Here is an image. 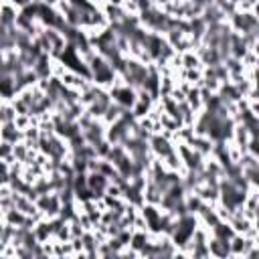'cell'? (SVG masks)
I'll return each instance as SVG.
<instances>
[{
  "instance_id": "obj_1",
  "label": "cell",
  "mask_w": 259,
  "mask_h": 259,
  "mask_svg": "<svg viewBox=\"0 0 259 259\" xmlns=\"http://www.w3.org/2000/svg\"><path fill=\"white\" fill-rule=\"evenodd\" d=\"M89 65V71H91V81L99 87H106L110 89L118 77V71L114 69V65L99 53H95V57L87 63Z\"/></svg>"
},
{
  "instance_id": "obj_2",
  "label": "cell",
  "mask_w": 259,
  "mask_h": 259,
  "mask_svg": "<svg viewBox=\"0 0 259 259\" xmlns=\"http://www.w3.org/2000/svg\"><path fill=\"white\" fill-rule=\"evenodd\" d=\"M110 93H112L114 101L124 110H132L138 101V91L132 85H114V87H110Z\"/></svg>"
},
{
  "instance_id": "obj_3",
  "label": "cell",
  "mask_w": 259,
  "mask_h": 259,
  "mask_svg": "<svg viewBox=\"0 0 259 259\" xmlns=\"http://www.w3.org/2000/svg\"><path fill=\"white\" fill-rule=\"evenodd\" d=\"M150 150H152V154L156 158H166L168 154H172L176 150V144L170 138H166L164 134H152V138H150Z\"/></svg>"
},
{
  "instance_id": "obj_4",
  "label": "cell",
  "mask_w": 259,
  "mask_h": 259,
  "mask_svg": "<svg viewBox=\"0 0 259 259\" xmlns=\"http://www.w3.org/2000/svg\"><path fill=\"white\" fill-rule=\"evenodd\" d=\"M21 9L15 7L13 3H3L0 5V25L3 27H17Z\"/></svg>"
},
{
  "instance_id": "obj_5",
  "label": "cell",
  "mask_w": 259,
  "mask_h": 259,
  "mask_svg": "<svg viewBox=\"0 0 259 259\" xmlns=\"http://www.w3.org/2000/svg\"><path fill=\"white\" fill-rule=\"evenodd\" d=\"M0 140H9L13 144H19L25 140V132L17 128L15 122H7V124H0Z\"/></svg>"
},
{
  "instance_id": "obj_6",
  "label": "cell",
  "mask_w": 259,
  "mask_h": 259,
  "mask_svg": "<svg viewBox=\"0 0 259 259\" xmlns=\"http://www.w3.org/2000/svg\"><path fill=\"white\" fill-rule=\"evenodd\" d=\"M243 152H249V142H251V132L245 124H235V130H233V138H231Z\"/></svg>"
},
{
  "instance_id": "obj_7",
  "label": "cell",
  "mask_w": 259,
  "mask_h": 259,
  "mask_svg": "<svg viewBox=\"0 0 259 259\" xmlns=\"http://www.w3.org/2000/svg\"><path fill=\"white\" fill-rule=\"evenodd\" d=\"M192 192H196L206 204H215V202H219V186H213V184H198Z\"/></svg>"
},
{
  "instance_id": "obj_8",
  "label": "cell",
  "mask_w": 259,
  "mask_h": 259,
  "mask_svg": "<svg viewBox=\"0 0 259 259\" xmlns=\"http://www.w3.org/2000/svg\"><path fill=\"white\" fill-rule=\"evenodd\" d=\"M209 251H211V257H231V247H229V241H223L219 237H211L209 241Z\"/></svg>"
},
{
  "instance_id": "obj_9",
  "label": "cell",
  "mask_w": 259,
  "mask_h": 259,
  "mask_svg": "<svg viewBox=\"0 0 259 259\" xmlns=\"http://www.w3.org/2000/svg\"><path fill=\"white\" fill-rule=\"evenodd\" d=\"M186 103H188V106H190L196 114H200V112L204 110V101H202V95H200V87H198V85H192V87L188 89V93H186Z\"/></svg>"
},
{
  "instance_id": "obj_10",
  "label": "cell",
  "mask_w": 259,
  "mask_h": 259,
  "mask_svg": "<svg viewBox=\"0 0 259 259\" xmlns=\"http://www.w3.org/2000/svg\"><path fill=\"white\" fill-rule=\"evenodd\" d=\"M19 116L17 108L13 106V101L7 99H0V124H7V122H15Z\"/></svg>"
},
{
  "instance_id": "obj_11",
  "label": "cell",
  "mask_w": 259,
  "mask_h": 259,
  "mask_svg": "<svg viewBox=\"0 0 259 259\" xmlns=\"http://www.w3.org/2000/svg\"><path fill=\"white\" fill-rule=\"evenodd\" d=\"M211 233H213V237H219V239H223V241H231V237L235 235V229L231 227L229 221H221L219 225H215V227L211 229Z\"/></svg>"
},
{
  "instance_id": "obj_12",
  "label": "cell",
  "mask_w": 259,
  "mask_h": 259,
  "mask_svg": "<svg viewBox=\"0 0 259 259\" xmlns=\"http://www.w3.org/2000/svg\"><path fill=\"white\" fill-rule=\"evenodd\" d=\"M180 57H182V67L184 69H196V67H204L202 65V61H200V57H198V53L194 49H190V51H184V53H180Z\"/></svg>"
},
{
  "instance_id": "obj_13",
  "label": "cell",
  "mask_w": 259,
  "mask_h": 259,
  "mask_svg": "<svg viewBox=\"0 0 259 259\" xmlns=\"http://www.w3.org/2000/svg\"><path fill=\"white\" fill-rule=\"evenodd\" d=\"M124 112H126V110H124V108H120V106H118V103L114 101V103H112V106L108 108L106 116H103V118H101V122H103V124H106V126H112V124H116V122H118V120H120V118L124 116Z\"/></svg>"
},
{
  "instance_id": "obj_14",
  "label": "cell",
  "mask_w": 259,
  "mask_h": 259,
  "mask_svg": "<svg viewBox=\"0 0 259 259\" xmlns=\"http://www.w3.org/2000/svg\"><path fill=\"white\" fill-rule=\"evenodd\" d=\"M184 202H186L188 213H192V215H198V213H200V209L204 206V200H202L196 192H188V194H186V198H184Z\"/></svg>"
},
{
  "instance_id": "obj_15",
  "label": "cell",
  "mask_w": 259,
  "mask_h": 259,
  "mask_svg": "<svg viewBox=\"0 0 259 259\" xmlns=\"http://www.w3.org/2000/svg\"><path fill=\"white\" fill-rule=\"evenodd\" d=\"M148 243H150V231H138V229H134V235H132L130 245H132L134 249L142 251V247H146Z\"/></svg>"
},
{
  "instance_id": "obj_16",
  "label": "cell",
  "mask_w": 259,
  "mask_h": 259,
  "mask_svg": "<svg viewBox=\"0 0 259 259\" xmlns=\"http://www.w3.org/2000/svg\"><path fill=\"white\" fill-rule=\"evenodd\" d=\"M29 154H31V148L27 146V142L23 140V142H19V144H15V158L19 160V162H27L29 160Z\"/></svg>"
},
{
  "instance_id": "obj_17",
  "label": "cell",
  "mask_w": 259,
  "mask_h": 259,
  "mask_svg": "<svg viewBox=\"0 0 259 259\" xmlns=\"http://www.w3.org/2000/svg\"><path fill=\"white\" fill-rule=\"evenodd\" d=\"M112 142L108 138H103L101 142L95 144V152H97V158H108L110 156V152H112Z\"/></svg>"
},
{
  "instance_id": "obj_18",
  "label": "cell",
  "mask_w": 259,
  "mask_h": 259,
  "mask_svg": "<svg viewBox=\"0 0 259 259\" xmlns=\"http://www.w3.org/2000/svg\"><path fill=\"white\" fill-rule=\"evenodd\" d=\"M150 110H152V106L150 103H144V101H136V106L130 110L132 112V116L136 118V120H140V118H146L148 114H150Z\"/></svg>"
},
{
  "instance_id": "obj_19",
  "label": "cell",
  "mask_w": 259,
  "mask_h": 259,
  "mask_svg": "<svg viewBox=\"0 0 259 259\" xmlns=\"http://www.w3.org/2000/svg\"><path fill=\"white\" fill-rule=\"evenodd\" d=\"M122 9L126 11V15L130 17H140V7H138V0H122Z\"/></svg>"
},
{
  "instance_id": "obj_20",
  "label": "cell",
  "mask_w": 259,
  "mask_h": 259,
  "mask_svg": "<svg viewBox=\"0 0 259 259\" xmlns=\"http://www.w3.org/2000/svg\"><path fill=\"white\" fill-rule=\"evenodd\" d=\"M15 124H17V128H19V130H23V132H25L27 128H31V126H33V120H31V116H29V114H19V116H17V120H15Z\"/></svg>"
},
{
  "instance_id": "obj_21",
  "label": "cell",
  "mask_w": 259,
  "mask_h": 259,
  "mask_svg": "<svg viewBox=\"0 0 259 259\" xmlns=\"http://www.w3.org/2000/svg\"><path fill=\"white\" fill-rule=\"evenodd\" d=\"M15 154V144L9 140H0V158L3 156H13Z\"/></svg>"
},
{
  "instance_id": "obj_22",
  "label": "cell",
  "mask_w": 259,
  "mask_h": 259,
  "mask_svg": "<svg viewBox=\"0 0 259 259\" xmlns=\"http://www.w3.org/2000/svg\"><path fill=\"white\" fill-rule=\"evenodd\" d=\"M154 124H156V122H154V120H152L150 116H146V118H140V120H138V126H140L142 130L150 132V134L154 132Z\"/></svg>"
},
{
  "instance_id": "obj_23",
  "label": "cell",
  "mask_w": 259,
  "mask_h": 259,
  "mask_svg": "<svg viewBox=\"0 0 259 259\" xmlns=\"http://www.w3.org/2000/svg\"><path fill=\"white\" fill-rule=\"evenodd\" d=\"M134 229H138V231H148V221H146V217H144L142 213L136 215V219H134Z\"/></svg>"
},
{
  "instance_id": "obj_24",
  "label": "cell",
  "mask_w": 259,
  "mask_h": 259,
  "mask_svg": "<svg viewBox=\"0 0 259 259\" xmlns=\"http://www.w3.org/2000/svg\"><path fill=\"white\" fill-rule=\"evenodd\" d=\"M0 3H13V0H0Z\"/></svg>"
}]
</instances>
